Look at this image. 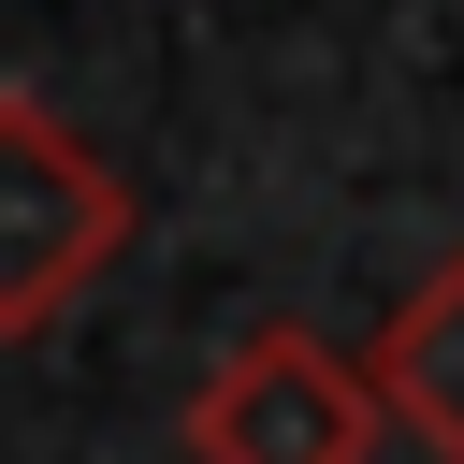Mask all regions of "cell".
Instances as JSON below:
<instances>
[{"mask_svg":"<svg viewBox=\"0 0 464 464\" xmlns=\"http://www.w3.org/2000/svg\"><path fill=\"white\" fill-rule=\"evenodd\" d=\"M130 218H145V203H130V174H116L58 102L0 87V348L58 334V319L116 276Z\"/></svg>","mask_w":464,"mask_h":464,"instance_id":"1","label":"cell"},{"mask_svg":"<svg viewBox=\"0 0 464 464\" xmlns=\"http://www.w3.org/2000/svg\"><path fill=\"white\" fill-rule=\"evenodd\" d=\"M362 377H377V420H406L435 464H464V246L362 334Z\"/></svg>","mask_w":464,"mask_h":464,"instance_id":"3","label":"cell"},{"mask_svg":"<svg viewBox=\"0 0 464 464\" xmlns=\"http://www.w3.org/2000/svg\"><path fill=\"white\" fill-rule=\"evenodd\" d=\"M188 464H377V377L304 334V319H261L203 362L188 392Z\"/></svg>","mask_w":464,"mask_h":464,"instance_id":"2","label":"cell"}]
</instances>
